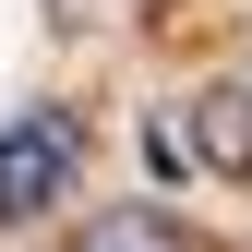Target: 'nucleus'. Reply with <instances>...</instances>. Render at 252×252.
I'll return each mask as SVG.
<instances>
[{
	"label": "nucleus",
	"instance_id": "f257e3e1",
	"mask_svg": "<svg viewBox=\"0 0 252 252\" xmlns=\"http://www.w3.org/2000/svg\"><path fill=\"white\" fill-rule=\"evenodd\" d=\"M72 180H84V120L72 108L0 120V228H36L48 204H72Z\"/></svg>",
	"mask_w": 252,
	"mask_h": 252
},
{
	"label": "nucleus",
	"instance_id": "f03ea898",
	"mask_svg": "<svg viewBox=\"0 0 252 252\" xmlns=\"http://www.w3.org/2000/svg\"><path fill=\"white\" fill-rule=\"evenodd\" d=\"M180 144H192V168L252 180V84H240V72H228V84H204V96L180 108Z\"/></svg>",
	"mask_w": 252,
	"mask_h": 252
},
{
	"label": "nucleus",
	"instance_id": "7ed1b4c3",
	"mask_svg": "<svg viewBox=\"0 0 252 252\" xmlns=\"http://www.w3.org/2000/svg\"><path fill=\"white\" fill-rule=\"evenodd\" d=\"M72 252H192V240H180V216H156V204H108V216H84Z\"/></svg>",
	"mask_w": 252,
	"mask_h": 252
}]
</instances>
